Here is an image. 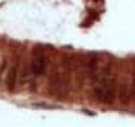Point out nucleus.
<instances>
[{"label":"nucleus","mask_w":135,"mask_h":127,"mask_svg":"<svg viewBox=\"0 0 135 127\" xmlns=\"http://www.w3.org/2000/svg\"><path fill=\"white\" fill-rule=\"evenodd\" d=\"M18 74H20V60L18 58H15L12 60L11 67L8 68L6 71V88L8 91L12 92L15 89V85H17V80H18Z\"/></svg>","instance_id":"20e7f679"},{"label":"nucleus","mask_w":135,"mask_h":127,"mask_svg":"<svg viewBox=\"0 0 135 127\" xmlns=\"http://www.w3.org/2000/svg\"><path fill=\"white\" fill-rule=\"evenodd\" d=\"M82 67L85 70V76L90 80H97L99 77V56L96 53H86L82 60Z\"/></svg>","instance_id":"7ed1b4c3"},{"label":"nucleus","mask_w":135,"mask_h":127,"mask_svg":"<svg viewBox=\"0 0 135 127\" xmlns=\"http://www.w3.org/2000/svg\"><path fill=\"white\" fill-rule=\"evenodd\" d=\"M118 97H120V101L123 104H128L129 103V97H131V88L128 83H122L120 91H118Z\"/></svg>","instance_id":"39448f33"},{"label":"nucleus","mask_w":135,"mask_h":127,"mask_svg":"<svg viewBox=\"0 0 135 127\" xmlns=\"http://www.w3.org/2000/svg\"><path fill=\"white\" fill-rule=\"evenodd\" d=\"M117 91V79L115 74L111 71V65L103 67L97 77V83L94 86V97L99 103L103 104H111L115 98Z\"/></svg>","instance_id":"f257e3e1"},{"label":"nucleus","mask_w":135,"mask_h":127,"mask_svg":"<svg viewBox=\"0 0 135 127\" xmlns=\"http://www.w3.org/2000/svg\"><path fill=\"white\" fill-rule=\"evenodd\" d=\"M129 88H131V98L135 100V76H134V79H132L131 85H129Z\"/></svg>","instance_id":"423d86ee"},{"label":"nucleus","mask_w":135,"mask_h":127,"mask_svg":"<svg viewBox=\"0 0 135 127\" xmlns=\"http://www.w3.org/2000/svg\"><path fill=\"white\" fill-rule=\"evenodd\" d=\"M47 68V56L43 47H35L32 52V59H31V67L29 71L33 77H40L43 76L44 71Z\"/></svg>","instance_id":"f03ea898"}]
</instances>
